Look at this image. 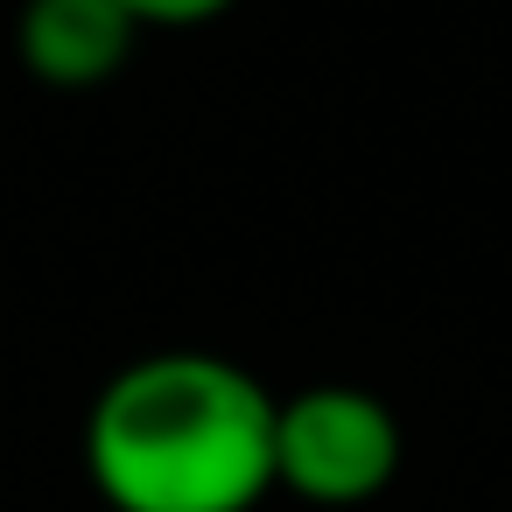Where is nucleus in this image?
Here are the masks:
<instances>
[{"label":"nucleus","mask_w":512,"mask_h":512,"mask_svg":"<svg viewBox=\"0 0 512 512\" xmlns=\"http://www.w3.org/2000/svg\"><path fill=\"white\" fill-rule=\"evenodd\" d=\"M141 43V22L120 0H22L15 15V57L36 85L92 92L106 85Z\"/></svg>","instance_id":"3"},{"label":"nucleus","mask_w":512,"mask_h":512,"mask_svg":"<svg viewBox=\"0 0 512 512\" xmlns=\"http://www.w3.org/2000/svg\"><path fill=\"white\" fill-rule=\"evenodd\" d=\"M400 477V421L365 386H302L274 400V491L302 505H365Z\"/></svg>","instance_id":"2"},{"label":"nucleus","mask_w":512,"mask_h":512,"mask_svg":"<svg viewBox=\"0 0 512 512\" xmlns=\"http://www.w3.org/2000/svg\"><path fill=\"white\" fill-rule=\"evenodd\" d=\"M120 8H127L141 29H204V22H218L225 8H239V0H120Z\"/></svg>","instance_id":"4"},{"label":"nucleus","mask_w":512,"mask_h":512,"mask_svg":"<svg viewBox=\"0 0 512 512\" xmlns=\"http://www.w3.org/2000/svg\"><path fill=\"white\" fill-rule=\"evenodd\" d=\"M85 470L113 512H253L274 491V393L218 351H148L99 386Z\"/></svg>","instance_id":"1"}]
</instances>
